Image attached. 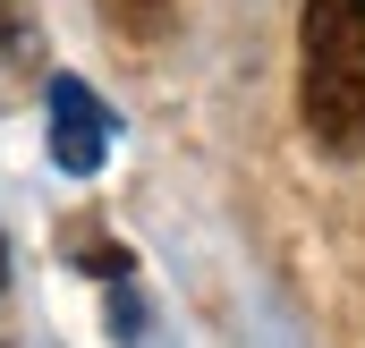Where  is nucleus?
Masks as SVG:
<instances>
[{"instance_id": "obj_1", "label": "nucleus", "mask_w": 365, "mask_h": 348, "mask_svg": "<svg viewBox=\"0 0 365 348\" xmlns=\"http://www.w3.org/2000/svg\"><path fill=\"white\" fill-rule=\"evenodd\" d=\"M297 111L323 153H365V0H306Z\"/></svg>"}, {"instance_id": "obj_2", "label": "nucleus", "mask_w": 365, "mask_h": 348, "mask_svg": "<svg viewBox=\"0 0 365 348\" xmlns=\"http://www.w3.org/2000/svg\"><path fill=\"white\" fill-rule=\"evenodd\" d=\"M102 153H110V111L93 102L86 77H51V162L68 178L102 170Z\"/></svg>"}, {"instance_id": "obj_3", "label": "nucleus", "mask_w": 365, "mask_h": 348, "mask_svg": "<svg viewBox=\"0 0 365 348\" xmlns=\"http://www.w3.org/2000/svg\"><path fill=\"white\" fill-rule=\"evenodd\" d=\"M26 43H34L26 9H17V0H0V77H9V68H26Z\"/></svg>"}, {"instance_id": "obj_4", "label": "nucleus", "mask_w": 365, "mask_h": 348, "mask_svg": "<svg viewBox=\"0 0 365 348\" xmlns=\"http://www.w3.org/2000/svg\"><path fill=\"white\" fill-rule=\"evenodd\" d=\"M119 26H136V34H162V17H170V0H102Z\"/></svg>"}, {"instance_id": "obj_5", "label": "nucleus", "mask_w": 365, "mask_h": 348, "mask_svg": "<svg viewBox=\"0 0 365 348\" xmlns=\"http://www.w3.org/2000/svg\"><path fill=\"white\" fill-rule=\"evenodd\" d=\"M0 289H9V238H0Z\"/></svg>"}]
</instances>
